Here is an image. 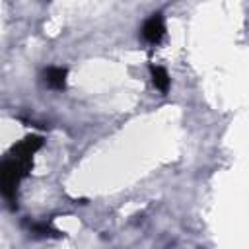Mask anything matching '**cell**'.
Returning <instances> with one entry per match:
<instances>
[{"instance_id":"obj_1","label":"cell","mask_w":249,"mask_h":249,"mask_svg":"<svg viewBox=\"0 0 249 249\" xmlns=\"http://www.w3.org/2000/svg\"><path fill=\"white\" fill-rule=\"evenodd\" d=\"M31 167L33 161H23L10 154H6V158L0 161V195L8 202H14L18 198L19 183L29 175Z\"/></svg>"},{"instance_id":"obj_2","label":"cell","mask_w":249,"mask_h":249,"mask_svg":"<svg viewBox=\"0 0 249 249\" xmlns=\"http://www.w3.org/2000/svg\"><path fill=\"white\" fill-rule=\"evenodd\" d=\"M41 146H43V136L29 134V136L21 138L18 144H14L8 154L18 158V160H23V161H33V156L41 150Z\"/></svg>"},{"instance_id":"obj_3","label":"cell","mask_w":249,"mask_h":249,"mask_svg":"<svg viewBox=\"0 0 249 249\" xmlns=\"http://www.w3.org/2000/svg\"><path fill=\"white\" fill-rule=\"evenodd\" d=\"M163 35H165V23H163L161 14L150 16L144 21V25H142V37H144V41H148L150 45H158V43H161Z\"/></svg>"},{"instance_id":"obj_4","label":"cell","mask_w":249,"mask_h":249,"mask_svg":"<svg viewBox=\"0 0 249 249\" xmlns=\"http://www.w3.org/2000/svg\"><path fill=\"white\" fill-rule=\"evenodd\" d=\"M66 76H68V70L62 68V66H49L43 72V78H45L47 86L53 88V89H64L66 88Z\"/></svg>"},{"instance_id":"obj_5","label":"cell","mask_w":249,"mask_h":249,"mask_svg":"<svg viewBox=\"0 0 249 249\" xmlns=\"http://www.w3.org/2000/svg\"><path fill=\"white\" fill-rule=\"evenodd\" d=\"M150 74H152V84L156 86V89H160L161 93H167L169 89V74L163 66H150Z\"/></svg>"},{"instance_id":"obj_6","label":"cell","mask_w":249,"mask_h":249,"mask_svg":"<svg viewBox=\"0 0 249 249\" xmlns=\"http://www.w3.org/2000/svg\"><path fill=\"white\" fill-rule=\"evenodd\" d=\"M29 230L33 231V233H37V235H47V237H60V231L58 230H54L51 224H45V222H33V224H29Z\"/></svg>"}]
</instances>
